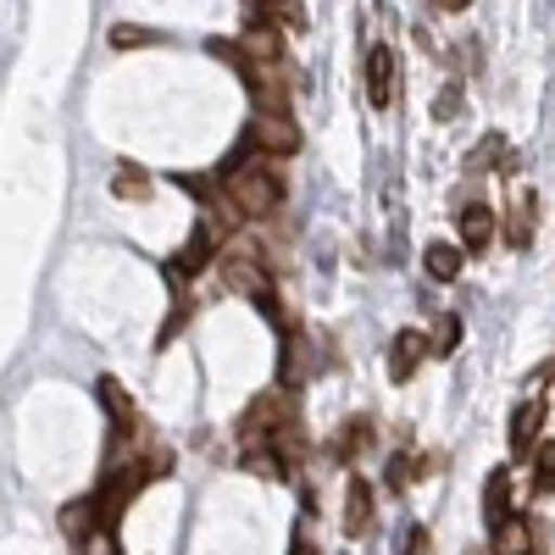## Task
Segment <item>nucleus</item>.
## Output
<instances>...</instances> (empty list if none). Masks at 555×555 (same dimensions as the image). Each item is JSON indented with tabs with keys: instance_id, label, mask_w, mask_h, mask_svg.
Masks as SVG:
<instances>
[{
	"instance_id": "nucleus-1",
	"label": "nucleus",
	"mask_w": 555,
	"mask_h": 555,
	"mask_svg": "<svg viewBox=\"0 0 555 555\" xmlns=\"http://www.w3.org/2000/svg\"><path fill=\"white\" fill-rule=\"evenodd\" d=\"M222 190H228V206H234V217H250V222L272 217V211H278V201H284V183L272 178V167H267V162H250L245 172L228 178Z\"/></svg>"
},
{
	"instance_id": "nucleus-2",
	"label": "nucleus",
	"mask_w": 555,
	"mask_h": 555,
	"mask_svg": "<svg viewBox=\"0 0 555 555\" xmlns=\"http://www.w3.org/2000/svg\"><path fill=\"white\" fill-rule=\"evenodd\" d=\"M217 267H222V284L234 289V295L261 300V295L272 289V278H267V256H261V245H256V240H234V245H222Z\"/></svg>"
},
{
	"instance_id": "nucleus-3",
	"label": "nucleus",
	"mask_w": 555,
	"mask_h": 555,
	"mask_svg": "<svg viewBox=\"0 0 555 555\" xmlns=\"http://www.w3.org/2000/svg\"><path fill=\"white\" fill-rule=\"evenodd\" d=\"M489 550L494 555H539V528H533V517H505L500 528H489Z\"/></svg>"
},
{
	"instance_id": "nucleus-4",
	"label": "nucleus",
	"mask_w": 555,
	"mask_h": 555,
	"mask_svg": "<svg viewBox=\"0 0 555 555\" xmlns=\"http://www.w3.org/2000/svg\"><path fill=\"white\" fill-rule=\"evenodd\" d=\"M250 139H256L261 156H295L300 151V128L289 117H256L250 122Z\"/></svg>"
},
{
	"instance_id": "nucleus-5",
	"label": "nucleus",
	"mask_w": 555,
	"mask_h": 555,
	"mask_svg": "<svg viewBox=\"0 0 555 555\" xmlns=\"http://www.w3.org/2000/svg\"><path fill=\"white\" fill-rule=\"evenodd\" d=\"M544 416H550V405H544V400H522V405L512 411V455H533V450H539Z\"/></svg>"
},
{
	"instance_id": "nucleus-6",
	"label": "nucleus",
	"mask_w": 555,
	"mask_h": 555,
	"mask_svg": "<svg viewBox=\"0 0 555 555\" xmlns=\"http://www.w3.org/2000/svg\"><path fill=\"white\" fill-rule=\"evenodd\" d=\"M366 101L373 106L395 101V51L389 44H373V51H366Z\"/></svg>"
},
{
	"instance_id": "nucleus-7",
	"label": "nucleus",
	"mask_w": 555,
	"mask_h": 555,
	"mask_svg": "<svg viewBox=\"0 0 555 555\" xmlns=\"http://www.w3.org/2000/svg\"><path fill=\"white\" fill-rule=\"evenodd\" d=\"M423 356H428V334H395V345H389V378L395 384H411L416 378V366H423Z\"/></svg>"
},
{
	"instance_id": "nucleus-8",
	"label": "nucleus",
	"mask_w": 555,
	"mask_h": 555,
	"mask_svg": "<svg viewBox=\"0 0 555 555\" xmlns=\"http://www.w3.org/2000/svg\"><path fill=\"white\" fill-rule=\"evenodd\" d=\"M494 234H500V211L494 206L473 201L467 211H461V245H467V250H489Z\"/></svg>"
},
{
	"instance_id": "nucleus-9",
	"label": "nucleus",
	"mask_w": 555,
	"mask_h": 555,
	"mask_svg": "<svg viewBox=\"0 0 555 555\" xmlns=\"http://www.w3.org/2000/svg\"><path fill=\"white\" fill-rule=\"evenodd\" d=\"M62 533L73 539V544H89L101 533V512H95V494H83V500H73V505H62Z\"/></svg>"
},
{
	"instance_id": "nucleus-10",
	"label": "nucleus",
	"mask_w": 555,
	"mask_h": 555,
	"mask_svg": "<svg viewBox=\"0 0 555 555\" xmlns=\"http://www.w3.org/2000/svg\"><path fill=\"white\" fill-rule=\"evenodd\" d=\"M345 533L350 539L373 533V489H366V478H350V489H345Z\"/></svg>"
},
{
	"instance_id": "nucleus-11",
	"label": "nucleus",
	"mask_w": 555,
	"mask_h": 555,
	"mask_svg": "<svg viewBox=\"0 0 555 555\" xmlns=\"http://www.w3.org/2000/svg\"><path fill=\"white\" fill-rule=\"evenodd\" d=\"M95 395H101V405L112 411V439L122 444V439L133 434V400H128V389H122L117 378H101V384H95Z\"/></svg>"
},
{
	"instance_id": "nucleus-12",
	"label": "nucleus",
	"mask_w": 555,
	"mask_h": 555,
	"mask_svg": "<svg viewBox=\"0 0 555 555\" xmlns=\"http://www.w3.org/2000/svg\"><path fill=\"white\" fill-rule=\"evenodd\" d=\"M211 250H217V240H211V228L201 222V228H195V234H190V240H183V250L172 256V272H190V278H195V272H206V267L217 261Z\"/></svg>"
},
{
	"instance_id": "nucleus-13",
	"label": "nucleus",
	"mask_w": 555,
	"mask_h": 555,
	"mask_svg": "<svg viewBox=\"0 0 555 555\" xmlns=\"http://www.w3.org/2000/svg\"><path fill=\"white\" fill-rule=\"evenodd\" d=\"M505 517H512V473L494 467V473H489V483H483V522H489V528H500Z\"/></svg>"
},
{
	"instance_id": "nucleus-14",
	"label": "nucleus",
	"mask_w": 555,
	"mask_h": 555,
	"mask_svg": "<svg viewBox=\"0 0 555 555\" xmlns=\"http://www.w3.org/2000/svg\"><path fill=\"white\" fill-rule=\"evenodd\" d=\"M423 267H428L434 284H455V278H461V250H455L450 240H434V245L423 250Z\"/></svg>"
},
{
	"instance_id": "nucleus-15",
	"label": "nucleus",
	"mask_w": 555,
	"mask_h": 555,
	"mask_svg": "<svg viewBox=\"0 0 555 555\" xmlns=\"http://www.w3.org/2000/svg\"><path fill=\"white\" fill-rule=\"evenodd\" d=\"M528 240H533V195H517V206L505 211V245L528 250Z\"/></svg>"
},
{
	"instance_id": "nucleus-16",
	"label": "nucleus",
	"mask_w": 555,
	"mask_h": 555,
	"mask_svg": "<svg viewBox=\"0 0 555 555\" xmlns=\"http://www.w3.org/2000/svg\"><path fill=\"white\" fill-rule=\"evenodd\" d=\"M245 467H250L256 478H267V483H284V478H289V455L278 450V444H272V450H245Z\"/></svg>"
},
{
	"instance_id": "nucleus-17",
	"label": "nucleus",
	"mask_w": 555,
	"mask_h": 555,
	"mask_svg": "<svg viewBox=\"0 0 555 555\" xmlns=\"http://www.w3.org/2000/svg\"><path fill=\"white\" fill-rule=\"evenodd\" d=\"M112 195H117V201H145V195H151V172L139 167V162H122L117 178H112Z\"/></svg>"
},
{
	"instance_id": "nucleus-18",
	"label": "nucleus",
	"mask_w": 555,
	"mask_h": 555,
	"mask_svg": "<svg viewBox=\"0 0 555 555\" xmlns=\"http://www.w3.org/2000/svg\"><path fill=\"white\" fill-rule=\"evenodd\" d=\"M361 444H373V423H366V416H350V423L339 428L334 455H339V461H356V455H361Z\"/></svg>"
},
{
	"instance_id": "nucleus-19",
	"label": "nucleus",
	"mask_w": 555,
	"mask_h": 555,
	"mask_svg": "<svg viewBox=\"0 0 555 555\" xmlns=\"http://www.w3.org/2000/svg\"><path fill=\"white\" fill-rule=\"evenodd\" d=\"M533 494H555V439L533 450Z\"/></svg>"
},
{
	"instance_id": "nucleus-20",
	"label": "nucleus",
	"mask_w": 555,
	"mask_h": 555,
	"mask_svg": "<svg viewBox=\"0 0 555 555\" xmlns=\"http://www.w3.org/2000/svg\"><path fill=\"white\" fill-rule=\"evenodd\" d=\"M139 44H162L156 28H139V23H117L112 28V51H139Z\"/></svg>"
},
{
	"instance_id": "nucleus-21",
	"label": "nucleus",
	"mask_w": 555,
	"mask_h": 555,
	"mask_svg": "<svg viewBox=\"0 0 555 555\" xmlns=\"http://www.w3.org/2000/svg\"><path fill=\"white\" fill-rule=\"evenodd\" d=\"M455 345H461V317H439L428 350H434V356H455Z\"/></svg>"
},
{
	"instance_id": "nucleus-22",
	"label": "nucleus",
	"mask_w": 555,
	"mask_h": 555,
	"mask_svg": "<svg viewBox=\"0 0 555 555\" xmlns=\"http://www.w3.org/2000/svg\"><path fill=\"white\" fill-rule=\"evenodd\" d=\"M411 473H416V461H411V455H395V461H389V489H405Z\"/></svg>"
},
{
	"instance_id": "nucleus-23",
	"label": "nucleus",
	"mask_w": 555,
	"mask_h": 555,
	"mask_svg": "<svg viewBox=\"0 0 555 555\" xmlns=\"http://www.w3.org/2000/svg\"><path fill=\"white\" fill-rule=\"evenodd\" d=\"M405 555H434V539H428V528H411V533H405Z\"/></svg>"
},
{
	"instance_id": "nucleus-24",
	"label": "nucleus",
	"mask_w": 555,
	"mask_h": 555,
	"mask_svg": "<svg viewBox=\"0 0 555 555\" xmlns=\"http://www.w3.org/2000/svg\"><path fill=\"white\" fill-rule=\"evenodd\" d=\"M289 555H317V544L306 539V528H295V544H289Z\"/></svg>"
},
{
	"instance_id": "nucleus-25",
	"label": "nucleus",
	"mask_w": 555,
	"mask_h": 555,
	"mask_svg": "<svg viewBox=\"0 0 555 555\" xmlns=\"http://www.w3.org/2000/svg\"><path fill=\"white\" fill-rule=\"evenodd\" d=\"M434 7H439V12H467L473 0H434Z\"/></svg>"
},
{
	"instance_id": "nucleus-26",
	"label": "nucleus",
	"mask_w": 555,
	"mask_h": 555,
	"mask_svg": "<svg viewBox=\"0 0 555 555\" xmlns=\"http://www.w3.org/2000/svg\"><path fill=\"white\" fill-rule=\"evenodd\" d=\"M106 555H122V550H117V544H112V550H106Z\"/></svg>"
},
{
	"instance_id": "nucleus-27",
	"label": "nucleus",
	"mask_w": 555,
	"mask_h": 555,
	"mask_svg": "<svg viewBox=\"0 0 555 555\" xmlns=\"http://www.w3.org/2000/svg\"><path fill=\"white\" fill-rule=\"evenodd\" d=\"M550 389H555V373H550Z\"/></svg>"
}]
</instances>
